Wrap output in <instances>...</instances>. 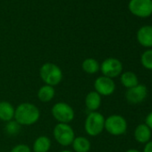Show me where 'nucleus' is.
Returning a JSON list of instances; mask_svg holds the SVG:
<instances>
[{
    "label": "nucleus",
    "mask_w": 152,
    "mask_h": 152,
    "mask_svg": "<svg viewBox=\"0 0 152 152\" xmlns=\"http://www.w3.org/2000/svg\"><path fill=\"white\" fill-rule=\"evenodd\" d=\"M41 80L49 86H56L63 80V72L58 65L54 63H45L39 69Z\"/></svg>",
    "instance_id": "nucleus-2"
},
{
    "label": "nucleus",
    "mask_w": 152,
    "mask_h": 152,
    "mask_svg": "<svg viewBox=\"0 0 152 152\" xmlns=\"http://www.w3.org/2000/svg\"><path fill=\"white\" fill-rule=\"evenodd\" d=\"M53 117L61 124H68L74 118V110L72 107L64 102H57L51 108Z\"/></svg>",
    "instance_id": "nucleus-6"
},
{
    "label": "nucleus",
    "mask_w": 152,
    "mask_h": 152,
    "mask_svg": "<svg viewBox=\"0 0 152 152\" xmlns=\"http://www.w3.org/2000/svg\"><path fill=\"white\" fill-rule=\"evenodd\" d=\"M143 152H152V140H149L148 143H146Z\"/></svg>",
    "instance_id": "nucleus-24"
},
{
    "label": "nucleus",
    "mask_w": 152,
    "mask_h": 152,
    "mask_svg": "<svg viewBox=\"0 0 152 152\" xmlns=\"http://www.w3.org/2000/svg\"><path fill=\"white\" fill-rule=\"evenodd\" d=\"M125 152H140V151L138 150V149H136V148H130V149L126 150Z\"/></svg>",
    "instance_id": "nucleus-25"
},
{
    "label": "nucleus",
    "mask_w": 152,
    "mask_h": 152,
    "mask_svg": "<svg viewBox=\"0 0 152 152\" xmlns=\"http://www.w3.org/2000/svg\"><path fill=\"white\" fill-rule=\"evenodd\" d=\"M140 63L144 68L152 70V49H148L142 53L140 56Z\"/></svg>",
    "instance_id": "nucleus-20"
},
{
    "label": "nucleus",
    "mask_w": 152,
    "mask_h": 152,
    "mask_svg": "<svg viewBox=\"0 0 152 152\" xmlns=\"http://www.w3.org/2000/svg\"><path fill=\"white\" fill-rule=\"evenodd\" d=\"M128 7L133 15L146 18L152 15V0H131Z\"/></svg>",
    "instance_id": "nucleus-8"
},
{
    "label": "nucleus",
    "mask_w": 152,
    "mask_h": 152,
    "mask_svg": "<svg viewBox=\"0 0 152 152\" xmlns=\"http://www.w3.org/2000/svg\"><path fill=\"white\" fill-rule=\"evenodd\" d=\"M51 148V140L48 136L42 135L38 137L33 142L34 152H48Z\"/></svg>",
    "instance_id": "nucleus-16"
},
{
    "label": "nucleus",
    "mask_w": 152,
    "mask_h": 152,
    "mask_svg": "<svg viewBox=\"0 0 152 152\" xmlns=\"http://www.w3.org/2000/svg\"><path fill=\"white\" fill-rule=\"evenodd\" d=\"M72 145L75 152H89L91 149V141L83 136L75 137Z\"/></svg>",
    "instance_id": "nucleus-18"
},
{
    "label": "nucleus",
    "mask_w": 152,
    "mask_h": 152,
    "mask_svg": "<svg viewBox=\"0 0 152 152\" xmlns=\"http://www.w3.org/2000/svg\"><path fill=\"white\" fill-rule=\"evenodd\" d=\"M100 71L103 76L113 79L121 75L123 72V64L117 58L108 57L100 64Z\"/></svg>",
    "instance_id": "nucleus-7"
},
{
    "label": "nucleus",
    "mask_w": 152,
    "mask_h": 152,
    "mask_svg": "<svg viewBox=\"0 0 152 152\" xmlns=\"http://www.w3.org/2000/svg\"><path fill=\"white\" fill-rule=\"evenodd\" d=\"M10 152H31V150L26 144H18L15 146Z\"/></svg>",
    "instance_id": "nucleus-22"
},
{
    "label": "nucleus",
    "mask_w": 152,
    "mask_h": 152,
    "mask_svg": "<svg viewBox=\"0 0 152 152\" xmlns=\"http://www.w3.org/2000/svg\"><path fill=\"white\" fill-rule=\"evenodd\" d=\"M15 108L14 106L6 100L0 101V120L4 122H9L15 117Z\"/></svg>",
    "instance_id": "nucleus-13"
},
{
    "label": "nucleus",
    "mask_w": 152,
    "mask_h": 152,
    "mask_svg": "<svg viewBox=\"0 0 152 152\" xmlns=\"http://www.w3.org/2000/svg\"><path fill=\"white\" fill-rule=\"evenodd\" d=\"M138 42L145 48H152V26L145 25L137 32Z\"/></svg>",
    "instance_id": "nucleus-11"
},
{
    "label": "nucleus",
    "mask_w": 152,
    "mask_h": 152,
    "mask_svg": "<svg viewBox=\"0 0 152 152\" xmlns=\"http://www.w3.org/2000/svg\"><path fill=\"white\" fill-rule=\"evenodd\" d=\"M20 129H21V125L15 120V121L11 120V121L7 122L6 124V127H5V131H6L7 134L10 135V136L18 134L20 132Z\"/></svg>",
    "instance_id": "nucleus-21"
},
{
    "label": "nucleus",
    "mask_w": 152,
    "mask_h": 152,
    "mask_svg": "<svg viewBox=\"0 0 152 152\" xmlns=\"http://www.w3.org/2000/svg\"><path fill=\"white\" fill-rule=\"evenodd\" d=\"M82 68L88 74H95L100 70V64L94 58H86L82 64Z\"/></svg>",
    "instance_id": "nucleus-19"
},
{
    "label": "nucleus",
    "mask_w": 152,
    "mask_h": 152,
    "mask_svg": "<svg viewBox=\"0 0 152 152\" xmlns=\"http://www.w3.org/2000/svg\"><path fill=\"white\" fill-rule=\"evenodd\" d=\"M120 81H121L122 85L124 87H125L127 90L131 89L132 87H135L139 84V80H138L137 75L131 71L122 72L121 77H120Z\"/></svg>",
    "instance_id": "nucleus-15"
},
{
    "label": "nucleus",
    "mask_w": 152,
    "mask_h": 152,
    "mask_svg": "<svg viewBox=\"0 0 152 152\" xmlns=\"http://www.w3.org/2000/svg\"><path fill=\"white\" fill-rule=\"evenodd\" d=\"M105 129V117L98 112H90L84 123V130L90 136H98Z\"/></svg>",
    "instance_id": "nucleus-3"
},
{
    "label": "nucleus",
    "mask_w": 152,
    "mask_h": 152,
    "mask_svg": "<svg viewBox=\"0 0 152 152\" xmlns=\"http://www.w3.org/2000/svg\"><path fill=\"white\" fill-rule=\"evenodd\" d=\"M53 135L58 144L64 147L71 145L75 138L73 129L71 127V125L61 123H58L55 126L53 130Z\"/></svg>",
    "instance_id": "nucleus-4"
},
{
    "label": "nucleus",
    "mask_w": 152,
    "mask_h": 152,
    "mask_svg": "<svg viewBox=\"0 0 152 152\" xmlns=\"http://www.w3.org/2000/svg\"><path fill=\"white\" fill-rule=\"evenodd\" d=\"M105 130L111 135L119 136L125 133L127 130V122L120 115H112L105 119Z\"/></svg>",
    "instance_id": "nucleus-5"
},
{
    "label": "nucleus",
    "mask_w": 152,
    "mask_h": 152,
    "mask_svg": "<svg viewBox=\"0 0 152 152\" xmlns=\"http://www.w3.org/2000/svg\"><path fill=\"white\" fill-rule=\"evenodd\" d=\"M40 117L39 109L32 103L24 102L17 106L15 111V120L20 125H32Z\"/></svg>",
    "instance_id": "nucleus-1"
},
{
    "label": "nucleus",
    "mask_w": 152,
    "mask_h": 152,
    "mask_svg": "<svg viewBox=\"0 0 152 152\" xmlns=\"http://www.w3.org/2000/svg\"><path fill=\"white\" fill-rule=\"evenodd\" d=\"M56 94V91L54 89V87L49 86V85H43L39 88V91H38V99L43 102V103H48L49 101H51Z\"/></svg>",
    "instance_id": "nucleus-17"
},
{
    "label": "nucleus",
    "mask_w": 152,
    "mask_h": 152,
    "mask_svg": "<svg viewBox=\"0 0 152 152\" xmlns=\"http://www.w3.org/2000/svg\"><path fill=\"white\" fill-rule=\"evenodd\" d=\"M148 96V89L144 84H138L135 87L128 89L125 93L126 100L131 104H140Z\"/></svg>",
    "instance_id": "nucleus-10"
},
{
    "label": "nucleus",
    "mask_w": 152,
    "mask_h": 152,
    "mask_svg": "<svg viewBox=\"0 0 152 152\" xmlns=\"http://www.w3.org/2000/svg\"><path fill=\"white\" fill-rule=\"evenodd\" d=\"M60 152H72V151H70V150H62Z\"/></svg>",
    "instance_id": "nucleus-26"
},
{
    "label": "nucleus",
    "mask_w": 152,
    "mask_h": 152,
    "mask_svg": "<svg viewBox=\"0 0 152 152\" xmlns=\"http://www.w3.org/2000/svg\"><path fill=\"white\" fill-rule=\"evenodd\" d=\"M145 124L150 129L152 130V111L146 116V119H145Z\"/></svg>",
    "instance_id": "nucleus-23"
},
{
    "label": "nucleus",
    "mask_w": 152,
    "mask_h": 152,
    "mask_svg": "<svg viewBox=\"0 0 152 152\" xmlns=\"http://www.w3.org/2000/svg\"><path fill=\"white\" fill-rule=\"evenodd\" d=\"M101 105V96L95 91H90L85 98V106L90 112L97 111Z\"/></svg>",
    "instance_id": "nucleus-12"
},
{
    "label": "nucleus",
    "mask_w": 152,
    "mask_h": 152,
    "mask_svg": "<svg viewBox=\"0 0 152 152\" xmlns=\"http://www.w3.org/2000/svg\"><path fill=\"white\" fill-rule=\"evenodd\" d=\"M134 138L140 143H148L151 138V130L145 124H140L134 130Z\"/></svg>",
    "instance_id": "nucleus-14"
},
{
    "label": "nucleus",
    "mask_w": 152,
    "mask_h": 152,
    "mask_svg": "<svg viewBox=\"0 0 152 152\" xmlns=\"http://www.w3.org/2000/svg\"><path fill=\"white\" fill-rule=\"evenodd\" d=\"M94 89L100 96H111L115 91V82L106 76H99L94 82Z\"/></svg>",
    "instance_id": "nucleus-9"
}]
</instances>
